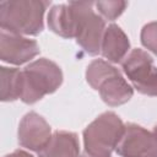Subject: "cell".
Returning a JSON list of instances; mask_svg holds the SVG:
<instances>
[{
  "instance_id": "obj_1",
  "label": "cell",
  "mask_w": 157,
  "mask_h": 157,
  "mask_svg": "<svg viewBox=\"0 0 157 157\" xmlns=\"http://www.w3.org/2000/svg\"><path fill=\"white\" fill-rule=\"evenodd\" d=\"M49 1L42 0H7L0 4L1 29L37 36L43 31V16Z\"/></svg>"
},
{
  "instance_id": "obj_2",
  "label": "cell",
  "mask_w": 157,
  "mask_h": 157,
  "mask_svg": "<svg viewBox=\"0 0 157 157\" xmlns=\"http://www.w3.org/2000/svg\"><path fill=\"white\" fill-rule=\"evenodd\" d=\"M121 119L113 112L97 117L83 130V151L78 157H112L123 131Z\"/></svg>"
},
{
  "instance_id": "obj_3",
  "label": "cell",
  "mask_w": 157,
  "mask_h": 157,
  "mask_svg": "<svg viewBox=\"0 0 157 157\" xmlns=\"http://www.w3.org/2000/svg\"><path fill=\"white\" fill-rule=\"evenodd\" d=\"M86 80L99 92L103 102L112 107L126 103L134 94L132 87L119 70L102 59H96L87 66Z\"/></svg>"
},
{
  "instance_id": "obj_4",
  "label": "cell",
  "mask_w": 157,
  "mask_h": 157,
  "mask_svg": "<svg viewBox=\"0 0 157 157\" xmlns=\"http://www.w3.org/2000/svg\"><path fill=\"white\" fill-rule=\"evenodd\" d=\"M61 82L63 72L55 63L45 58L37 59L22 70L20 98L27 104H33L45 94L55 92Z\"/></svg>"
},
{
  "instance_id": "obj_5",
  "label": "cell",
  "mask_w": 157,
  "mask_h": 157,
  "mask_svg": "<svg viewBox=\"0 0 157 157\" xmlns=\"http://www.w3.org/2000/svg\"><path fill=\"white\" fill-rule=\"evenodd\" d=\"M69 4L75 12V39L77 44L90 55L98 54L105 31L104 20L94 12V4L91 1H71Z\"/></svg>"
},
{
  "instance_id": "obj_6",
  "label": "cell",
  "mask_w": 157,
  "mask_h": 157,
  "mask_svg": "<svg viewBox=\"0 0 157 157\" xmlns=\"http://www.w3.org/2000/svg\"><path fill=\"white\" fill-rule=\"evenodd\" d=\"M123 70L140 93L157 97V67L153 59L142 49H134L123 61Z\"/></svg>"
},
{
  "instance_id": "obj_7",
  "label": "cell",
  "mask_w": 157,
  "mask_h": 157,
  "mask_svg": "<svg viewBox=\"0 0 157 157\" xmlns=\"http://www.w3.org/2000/svg\"><path fill=\"white\" fill-rule=\"evenodd\" d=\"M121 157H157V137L137 124H126L115 147Z\"/></svg>"
},
{
  "instance_id": "obj_8",
  "label": "cell",
  "mask_w": 157,
  "mask_h": 157,
  "mask_svg": "<svg viewBox=\"0 0 157 157\" xmlns=\"http://www.w3.org/2000/svg\"><path fill=\"white\" fill-rule=\"evenodd\" d=\"M39 54L36 40L1 29L0 32V59L5 63L21 65Z\"/></svg>"
},
{
  "instance_id": "obj_9",
  "label": "cell",
  "mask_w": 157,
  "mask_h": 157,
  "mask_svg": "<svg viewBox=\"0 0 157 157\" xmlns=\"http://www.w3.org/2000/svg\"><path fill=\"white\" fill-rule=\"evenodd\" d=\"M52 130L47 120L36 112L27 113L18 126V142L22 147L39 152L50 140Z\"/></svg>"
},
{
  "instance_id": "obj_10",
  "label": "cell",
  "mask_w": 157,
  "mask_h": 157,
  "mask_svg": "<svg viewBox=\"0 0 157 157\" xmlns=\"http://www.w3.org/2000/svg\"><path fill=\"white\" fill-rule=\"evenodd\" d=\"M130 49V42L128 36L118 25H109L103 34L101 53L112 63H120Z\"/></svg>"
},
{
  "instance_id": "obj_11",
  "label": "cell",
  "mask_w": 157,
  "mask_h": 157,
  "mask_svg": "<svg viewBox=\"0 0 157 157\" xmlns=\"http://www.w3.org/2000/svg\"><path fill=\"white\" fill-rule=\"evenodd\" d=\"M77 135L70 131H55L49 142L38 152L39 157H78Z\"/></svg>"
},
{
  "instance_id": "obj_12",
  "label": "cell",
  "mask_w": 157,
  "mask_h": 157,
  "mask_svg": "<svg viewBox=\"0 0 157 157\" xmlns=\"http://www.w3.org/2000/svg\"><path fill=\"white\" fill-rule=\"evenodd\" d=\"M49 28L64 38H75V12L70 4L55 5L48 13Z\"/></svg>"
},
{
  "instance_id": "obj_13",
  "label": "cell",
  "mask_w": 157,
  "mask_h": 157,
  "mask_svg": "<svg viewBox=\"0 0 157 157\" xmlns=\"http://www.w3.org/2000/svg\"><path fill=\"white\" fill-rule=\"evenodd\" d=\"M0 98L2 102H12L21 97L22 71L16 67H0Z\"/></svg>"
},
{
  "instance_id": "obj_14",
  "label": "cell",
  "mask_w": 157,
  "mask_h": 157,
  "mask_svg": "<svg viewBox=\"0 0 157 157\" xmlns=\"http://www.w3.org/2000/svg\"><path fill=\"white\" fill-rule=\"evenodd\" d=\"M98 12L107 20L113 21L117 17H119L123 11L126 7V2L125 1H120V0H115V1H97L94 2Z\"/></svg>"
},
{
  "instance_id": "obj_15",
  "label": "cell",
  "mask_w": 157,
  "mask_h": 157,
  "mask_svg": "<svg viewBox=\"0 0 157 157\" xmlns=\"http://www.w3.org/2000/svg\"><path fill=\"white\" fill-rule=\"evenodd\" d=\"M141 43L145 48L157 55V21L144 26L141 31Z\"/></svg>"
},
{
  "instance_id": "obj_16",
  "label": "cell",
  "mask_w": 157,
  "mask_h": 157,
  "mask_svg": "<svg viewBox=\"0 0 157 157\" xmlns=\"http://www.w3.org/2000/svg\"><path fill=\"white\" fill-rule=\"evenodd\" d=\"M5 157H34V156H32L31 153H28V152H26V151H22V150H16V151H13L12 153L6 155Z\"/></svg>"
},
{
  "instance_id": "obj_17",
  "label": "cell",
  "mask_w": 157,
  "mask_h": 157,
  "mask_svg": "<svg viewBox=\"0 0 157 157\" xmlns=\"http://www.w3.org/2000/svg\"><path fill=\"white\" fill-rule=\"evenodd\" d=\"M153 134H155V136L157 137V125L155 126V130H153Z\"/></svg>"
}]
</instances>
